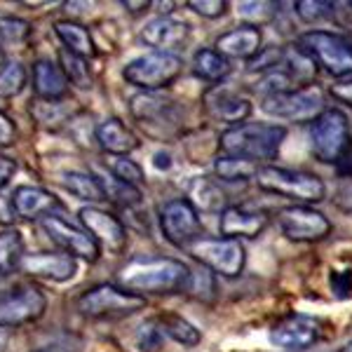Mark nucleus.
Here are the masks:
<instances>
[{
	"instance_id": "1",
	"label": "nucleus",
	"mask_w": 352,
	"mask_h": 352,
	"mask_svg": "<svg viewBox=\"0 0 352 352\" xmlns=\"http://www.w3.org/2000/svg\"><path fill=\"white\" fill-rule=\"evenodd\" d=\"M188 265L167 256L132 258L118 270L120 287L132 294H139V296H144V294L164 296V294L184 292L186 285H188Z\"/></svg>"
},
{
	"instance_id": "2",
	"label": "nucleus",
	"mask_w": 352,
	"mask_h": 352,
	"mask_svg": "<svg viewBox=\"0 0 352 352\" xmlns=\"http://www.w3.org/2000/svg\"><path fill=\"white\" fill-rule=\"evenodd\" d=\"M287 139V127L272 122H244L228 127L219 139V148L226 155L249 162H268L280 155Z\"/></svg>"
},
{
	"instance_id": "3",
	"label": "nucleus",
	"mask_w": 352,
	"mask_h": 352,
	"mask_svg": "<svg viewBox=\"0 0 352 352\" xmlns=\"http://www.w3.org/2000/svg\"><path fill=\"white\" fill-rule=\"evenodd\" d=\"M129 113L139 127L144 129L151 139L157 141H174L181 134L184 124V109L172 96H157V94H136L129 101Z\"/></svg>"
},
{
	"instance_id": "4",
	"label": "nucleus",
	"mask_w": 352,
	"mask_h": 352,
	"mask_svg": "<svg viewBox=\"0 0 352 352\" xmlns=\"http://www.w3.org/2000/svg\"><path fill=\"white\" fill-rule=\"evenodd\" d=\"M256 186L261 190L272 192V195L289 197L303 204L322 202L327 195V186L320 176L310 172H298V169H285L275 164H263L258 167Z\"/></svg>"
},
{
	"instance_id": "5",
	"label": "nucleus",
	"mask_w": 352,
	"mask_h": 352,
	"mask_svg": "<svg viewBox=\"0 0 352 352\" xmlns=\"http://www.w3.org/2000/svg\"><path fill=\"white\" fill-rule=\"evenodd\" d=\"M350 120L343 111L327 109L317 120L310 122V148L320 162L340 164L350 155Z\"/></svg>"
},
{
	"instance_id": "6",
	"label": "nucleus",
	"mask_w": 352,
	"mask_h": 352,
	"mask_svg": "<svg viewBox=\"0 0 352 352\" xmlns=\"http://www.w3.org/2000/svg\"><path fill=\"white\" fill-rule=\"evenodd\" d=\"M76 308L89 320H120L144 310L146 298L127 292L120 285H96L78 296Z\"/></svg>"
},
{
	"instance_id": "7",
	"label": "nucleus",
	"mask_w": 352,
	"mask_h": 352,
	"mask_svg": "<svg viewBox=\"0 0 352 352\" xmlns=\"http://www.w3.org/2000/svg\"><path fill=\"white\" fill-rule=\"evenodd\" d=\"M296 45L317 66L324 68L329 76L338 80L352 78V45L345 36L315 28V31L303 33Z\"/></svg>"
},
{
	"instance_id": "8",
	"label": "nucleus",
	"mask_w": 352,
	"mask_h": 352,
	"mask_svg": "<svg viewBox=\"0 0 352 352\" xmlns=\"http://www.w3.org/2000/svg\"><path fill=\"white\" fill-rule=\"evenodd\" d=\"M261 109L272 118H285L289 122H312L327 111V92L317 85L296 87L263 96Z\"/></svg>"
},
{
	"instance_id": "9",
	"label": "nucleus",
	"mask_w": 352,
	"mask_h": 352,
	"mask_svg": "<svg viewBox=\"0 0 352 352\" xmlns=\"http://www.w3.org/2000/svg\"><path fill=\"white\" fill-rule=\"evenodd\" d=\"M190 256L197 261V265L212 270L221 277H240L247 263V252L240 240L230 237H200L188 247Z\"/></svg>"
},
{
	"instance_id": "10",
	"label": "nucleus",
	"mask_w": 352,
	"mask_h": 352,
	"mask_svg": "<svg viewBox=\"0 0 352 352\" xmlns=\"http://www.w3.org/2000/svg\"><path fill=\"white\" fill-rule=\"evenodd\" d=\"M181 71H184V61H181L179 54L151 52L129 61L122 68V78L134 87L153 92V89L169 87L181 76Z\"/></svg>"
},
{
	"instance_id": "11",
	"label": "nucleus",
	"mask_w": 352,
	"mask_h": 352,
	"mask_svg": "<svg viewBox=\"0 0 352 352\" xmlns=\"http://www.w3.org/2000/svg\"><path fill=\"white\" fill-rule=\"evenodd\" d=\"M47 310V296L36 285H19L0 292V327L16 329L38 322Z\"/></svg>"
},
{
	"instance_id": "12",
	"label": "nucleus",
	"mask_w": 352,
	"mask_h": 352,
	"mask_svg": "<svg viewBox=\"0 0 352 352\" xmlns=\"http://www.w3.org/2000/svg\"><path fill=\"white\" fill-rule=\"evenodd\" d=\"M160 230L169 244L188 249L192 242H197L202 237L200 212L186 197L169 200L160 209Z\"/></svg>"
},
{
	"instance_id": "13",
	"label": "nucleus",
	"mask_w": 352,
	"mask_h": 352,
	"mask_svg": "<svg viewBox=\"0 0 352 352\" xmlns=\"http://www.w3.org/2000/svg\"><path fill=\"white\" fill-rule=\"evenodd\" d=\"M277 223L287 240L312 244L329 237L331 232V221L324 214L312 209L310 204H294V207H285L277 214Z\"/></svg>"
},
{
	"instance_id": "14",
	"label": "nucleus",
	"mask_w": 352,
	"mask_h": 352,
	"mask_svg": "<svg viewBox=\"0 0 352 352\" xmlns=\"http://www.w3.org/2000/svg\"><path fill=\"white\" fill-rule=\"evenodd\" d=\"M78 219H80L85 232L99 244L101 252H124V247H127V228L113 212H106L101 207H82Z\"/></svg>"
},
{
	"instance_id": "15",
	"label": "nucleus",
	"mask_w": 352,
	"mask_h": 352,
	"mask_svg": "<svg viewBox=\"0 0 352 352\" xmlns=\"http://www.w3.org/2000/svg\"><path fill=\"white\" fill-rule=\"evenodd\" d=\"M202 106L209 118L228 122L230 127L244 124L254 111L252 101H249L240 89L230 87V85H226V82H219V85H214L212 89H207L202 96Z\"/></svg>"
},
{
	"instance_id": "16",
	"label": "nucleus",
	"mask_w": 352,
	"mask_h": 352,
	"mask_svg": "<svg viewBox=\"0 0 352 352\" xmlns=\"http://www.w3.org/2000/svg\"><path fill=\"white\" fill-rule=\"evenodd\" d=\"M41 226H43L45 235H47L61 252L68 254V256L82 258L85 263H96V261H99V256H101L99 244H96L85 230L73 228V226L66 223L61 217L43 219Z\"/></svg>"
},
{
	"instance_id": "17",
	"label": "nucleus",
	"mask_w": 352,
	"mask_h": 352,
	"mask_svg": "<svg viewBox=\"0 0 352 352\" xmlns=\"http://www.w3.org/2000/svg\"><path fill=\"white\" fill-rule=\"evenodd\" d=\"M322 336V329L320 322L310 315H287L285 320H280L275 327L270 329V343L275 348L289 350V352H300V350H308L312 345L320 340Z\"/></svg>"
},
{
	"instance_id": "18",
	"label": "nucleus",
	"mask_w": 352,
	"mask_h": 352,
	"mask_svg": "<svg viewBox=\"0 0 352 352\" xmlns=\"http://www.w3.org/2000/svg\"><path fill=\"white\" fill-rule=\"evenodd\" d=\"M19 270L26 272L33 280L68 282L76 277L78 263H76V258L68 256L64 252H31V254H24Z\"/></svg>"
},
{
	"instance_id": "19",
	"label": "nucleus",
	"mask_w": 352,
	"mask_h": 352,
	"mask_svg": "<svg viewBox=\"0 0 352 352\" xmlns=\"http://www.w3.org/2000/svg\"><path fill=\"white\" fill-rule=\"evenodd\" d=\"M190 38V26L174 16H155L141 28L139 41L146 47H153L155 52L174 54V50L186 47Z\"/></svg>"
},
{
	"instance_id": "20",
	"label": "nucleus",
	"mask_w": 352,
	"mask_h": 352,
	"mask_svg": "<svg viewBox=\"0 0 352 352\" xmlns=\"http://www.w3.org/2000/svg\"><path fill=\"white\" fill-rule=\"evenodd\" d=\"M12 207L16 217L24 221H43L47 217H59V212H64V202L54 192L38 188V186H19L12 192Z\"/></svg>"
},
{
	"instance_id": "21",
	"label": "nucleus",
	"mask_w": 352,
	"mask_h": 352,
	"mask_svg": "<svg viewBox=\"0 0 352 352\" xmlns=\"http://www.w3.org/2000/svg\"><path fill=\"white\" fill-rule=\"evenodd\" d=\"M263 47V33L256 24H242L217 38V50L226 59H254Z\"/></svg>"
},
{
	"instance_id": "22",
	"label": "nucleus",
	"mask_w": 352,
	"mask_h": 352,
	"mask_svg": "<svg viewBox=\"0 0 352 352\" xmlns=\"http://www.w3.org/2000/svg\"><path fill=\"white\" fill-rule=\"evenodd\" d=\"M268 214L249 212V209L232 207V204L219 219L221 232H223V237H230V240H254L268 228Z\"/></svg>"
},
{
	"instance_id": "23",
	"label": "nucleus",
	"mask_w": 352,
	"mask_h": 352,
	"mask_svg": "<svg viewBox=\"0 0 352 352\" xmlns=\"http://www.w3.org/2000/svg\"><path fill=\"white\" fill-rule=\"evenodd\" d=\"M94 136L96 144L101 146V151H106L109 155L116 157H127L129 153H134L141 146L139 136L120 118H109V120L99 122L94 129Z\"/></svg>"
},
{
	"instance_id": "24",
	"label": "nucleus",
	"mask_w": 352,
	"mask_h": 352,
	"mask_svg": "<svg viewBox=\"0 0 352 352\" xmlns=\"http://www.w3.org/2000/svg\"><path fill=\"white\" fill-rule=\"evenodd\" d=\"M31 85L38 99L61 101L68 94V78L59 64L50 59H38L31 66Z\"/></svg>"
},
{
	"instance_id": "25",
	"label": "nucleus",
	"mask_w": 352,
	"mask_h": 352,
	"mask_svg": "<svg viewBox=\"0 0 352 352\" xmlns=\"http://www.w3.org/2000/svg\"><path fill=\"white\" fill-rule=\"evenodd\" d=\"M190 204L197 212H207V214H223L228 204V195L226 190L217 184V179H209V176H197L190 181Z\"/></svg>"
},
{
	"instance_id": "26",
	"label": "nucleus",
	"mask_w": 352,
	"mask_h": 352,
	"mask_svg": "<svg viewBox=\"0 0 352 352\" xmlns=\"http://www.w3.org/2000/svg\"><path fill=\"white\" fill-rule=\"evenodd\" d=\"M54 33L59 38V43L64 45L66 52L78 54L82 59H94L96 56V45L92 41V33L87 31L82 24L78 21H56Z\"/></svg>"
},
{
	"instance_id": "27",
	"label": "nucleus",
	"mask_w": 352,
	"mask_h": 352,
	"mask_svg": "<svg viewBox=\"0 0 352 352\" xmlns=\"http://www.w3.org/2000/svg\"><path fill=\"white\" fill-rule=\"evenodd\" d=\"M192 73L202 80L219 85L230 76V59L219 54L214 47H202L192 56Z\"/></svg>"
},
{
	"instance_id": "28",
	"label": "nucleus",
	"mask_w": 352,
	"mask_h": 352,
	"mask_svg": "<svg viewBox=\"0 0 352 352\" xmlns=\"http://www.w3.org/2000/svg\"><path fill=\"white\" fill-rule=\"evenodd\" d=\"M157 329L164 333V336H169L176 343L186 345V348H195L197 343L202 340V333L197 327H192L186 317L176 315V312H160L157 315Z\"/></svg>"
},
{
	"instance_id": "29",
	"label": "nucleus",
	"mask_w": 352,
	"mask_h": 352,
	"mask_svg": "<svg viewBox=\"0 0 352 352\" xmlns=\"http://www.w3.org/2000/svg\"><path fill=\"white\" fill-rule=\"evenodd\" d=\"M28 111H31L33 120H36L38 124H43V127H47V129H56V127H61V124H64L73 113H78L80 109L73 106V104H66L64 99L61 101L36 99L31 106H28Z\"/></svg>"
},
{
	"instance_id": "30",
	"label": "nucleus",
	"mask_w": 352,
	"mask_h": 352,
	"mask_svg": "<svg viewBox=\"0 0 352 352\" xmlns=\"http://www.w3.org/2000/svg\"><path fill=\"white\" fill-rule=\"evenodd\" d=\"M24 254L26 252L19 230L14 228L0 230V277H10L12 272L19 270Z\"/></svg>"
},
{
	"instance_id": "31",
	"label": "nucleus",
	"mask_w": 352,
	"mask_h": 352,
	"mask_svg": "<svg viewBox=\"0 0 352 352\" xmlns=\"http://www.w3.org/2000/svg\"><path fill=\"white\" fill-rule=\"evenodd\" d=\"M64 186L68 192L80 197L85 202H106V192L101 186L99 176L89 172H68L64 176Z\"/></svg>"
},
{
	"instance_id": "32",
	"label": "nucleus",
	"mask_w": 352,
	"mask_h": 352,
	"mask_svg": "<svg viewBox=\"0 0 352 352\" xmlns=\"http://www.w3.org/2000/svg\"><path fill=\"white\" fill-rule=\"evenodd\" d=\"M214 174L221 181H247V179H256L258 174V164L242 160V157H232V155H221L214 160Z\"/></svg>"
},
{
	"instance_id": "33",
	"label": "nucleus",
	"mask_w": 352,
	"mask_h": 352,
	"mask_svg": "<svg viewBox=\"0 0 352 352\" xmlns=\"http://www.w3.org/2000/svg\"><path fill=\"white\" fill-rule=\"evenodd\" d=\"M101 181V186H104V192H106V200L118 204V207H136V204H141V200H144V195H141L139 188H132V186L122 184V181H118L113 174H96Z\"/></svg>"
},
{
	"instance_id": "34",
	"label": "nucleus",
	"mask_w": 352,
	"mask_h": 352,
	"mask_svg": "<svg viewBox=\"0 0 352 352\" xmlns=\"http://www.w3.org/2000/svg\"><path fill=\"white\" fill-rule=\"evenodd\" d=\"M31 38V24L19 16H0V47H24Z\"/></svg>"
},
{
	"instance_id": "35",
	"label": "nucleus",
	"mask_w": 352,
	"mask_h": 352,
	"mask_svg": "<svg viewBox=\"0 0 352 352\" xmlns=\"http://www.w3.org/2000/svg\"><path fill=\"white\" fill-rule=\"evenodd\" d=\"M59 61H61L59 66H61V71H64V76L68 78V82L78 85V87H82V89L92 87V71H89L87 59H82V56L61 50Z\"/></svg>"
},
{
	"instance_id": "36",
	"label": "nucleus",
	"mask_w": 352,
	"mask_h": 352,
	"mask_svg": "<svg viewBox=\"0 0 352 352\" xmlns=\"http://www.w3.org/2000/svg\"><path fill=\"white\" fill-rule=\"evenodd\" d=\"M294 10L308 24L336 21V3H329V0H298L294 3Z\"/></svg>"
},
{
	"instance_id": "37",
	"label": "nucleus",
	"mask_w": 352,
	"mask_h": 352,
	"mask_svg": "<svg viewBox=\"0 0 352 352\" xmlns=\"http://www.w3.org/2000/svg\"><path fill=\"white\" fill-rule=\"evenodd\" d=\"M28 73L19 61H10L0 68V96L3 99H12V96L21 94L26 87Z\"/></svg>"
},
{
	"instance_id": "38",
	"label": "nucleus",
	"mask_w": 352,
	"mask_h": 352,
	"mask_svg": "<svg viewBox=\"0 0 352 352\" xmlns=\"http://www.w3.org/2000/svg\"><path fill=\"white\" fill-rule=\"evenodd\" d=\"M184 292H188L192 298L204 300V303H212V298L217 296V282H214V272L197 265V270H190L188 285Z\"/></svg>"
},
{
	"instance_id": "39",
	"label": "nucleus",
	"mask_w": 352,
	"mask_h": 352,
	"mask_svg": "<svg viewBox=\"0 0 352 352\" xmlns=\"http://www.w3.org/2000/svg\"><path fill=\"white\" fill-rule=\"evenodd\" d=\"M111 174L116 176L118 181H122V184L132 186V188H139L146 181L141 164H136L134 160H129V157H116V160L111 162Z\"/></svg>"
},
{
	"instance_id": "40",
	"label": "nucleus",
	"mask_w": 352,
	"mask_h": 352,
	"mask_svg": "<svg viewBox=\"0 0 352 352\" xmlns=\"http://www.w3.org/2000/svg\"><path fill=\"white\" fill-rule=\"evenodd\" d=\"M195 14L207 16V19H217V16H223L228 12V3L226 0H190L186 3Z\"/></svg>"
},
{
	"instance_id": "41",
	"label": "nucleus",
	"mask_w": 352,
	"mask_h": 352,
	"mask_svg": "<svg viewBox=\"0 0 352 352\" xmlns=\"http://www.w3.org/2000/svg\"><path fill=\"white\" fill-rule=\"evenodd\" d=\"M31 352H85V340L80 336H64L50 340V343H45Z\"/></svg>"
},
{
	"instance_id": "42",
	"label": "nucleus",
	"mask_w": 352,
	"mask_h": 352,
	"mask_svg": "<svg viewBox=\"0 0 352 352\" xmlns=\"http://www.w3.org/2000/svg\"><path fill=\"white\" fill-rule=\"evenodd\" d=\"M162 336H164V333L157 329V324H153V322H151V327L141 333V340H139L141 352H157L162 348Z\"/></svg>"
},
{
	"instance_id": "43",
	"label": "nucleus",
	"mask_w": 352,
	"mask_h": 352,
	"mask_svg": "<svg viewBox=\"0 0 352 352\" xmlns=\"http://www.w3.org/2000/svg\"><path fill=\"white\" fill-rule=\"evenodd\" d=\"M16 136H19V132H16L14 120L5 111H0V148L12 146L16 141Z\"/></svg>"
},
{
	"instance_id": "44",
	"label": "nucleus",
	"mask_w": 352,
	"mask_h": 352,
	"mask_svg": "<svg viewBox=\"0 0 352 352\" xmlns=\"http://www.w3.org/2000/svg\"><path fill=\"white\" fill-rule=\"evenodd\" d=\"M14 174H16V160L0 153V190L14 179Z\"/></svg>"
},
{
	"instance_id": "45",
	"label": "nucleus",
	"mask_w": 352,
	"mask_h": 352,
	"mask_svg": "<svg viewBox=\"0 0 352 352\" xmlns=\"http://www.w3.org/2000/svg\"><path fill=\"white\" fill-rule=\"evenodd\" d=\"M240 12H242L244 16H252V19L256 21L261 14L275 12V3H242Z\"/></svg>"
},
{
	"instance_id": "46",
	"label": "nucleus",
	"mask_w": 352,
	"mask_h": 352,
	"mask_svg": "<svg viewBox=\"0 0 352 352\" xmlns=\"http://www.w3.org/2000/svg\"><path fill=\"white\" fill-rule=\"evenodd\" d=\"M333 96H336L338 101H343V104L352 106V78H348V80H340L336 85H331V89H329Z\"/></svg>"
},
{
	"instance_id": "47",
	"label": "nucleus",
	"mask_w": 352,
	"mask_h": 352,
	"mask_svg": "<svg viewBox=\"0 0 352 352\" xmlns=\"http://www.w3.org/2000/svg\"><path fill=\"white\" fill-rule=\"evenodd\" d=\"M127 12H132V14H139V12H146V10L151 8V0H141V3H132V0H124V3H120Z\"/></svg>"
},
{
	"instance_id": "48",
	"label": "nucleus",
	"mask_w": 352,
	"mask_h": 352,
	"mask_svg": "<svg viewBox=\"0 0 352 352\" xmlns=\"http://www.w3.org/2000/svg\"><path fill=\"white\" fill-rule=\"evenodd\" d=\"M10 343V336H8V329L0 327V352H5V348H8Z\"/></svg>"
},
{
	"instance_id": "49",
	"label": "nucleus",
	"mask_w": 352,
	"mask_h": 352,
	"mask_svg": "<svg viewBox=\"0 0 352 352\" xmlns=\"http://www.w3.org/2000/svg\"><path fill=\"white\" fill-rule=\"evenodd\" d=\"M345 26V38H348V43L352 45V21L350 24H343Z\"/></svg>"
},
{
	"instance_id": "50",
	"label": "nucleus",
	"mask_w": 352,
	"mask_h": 352,
	"mask_svg": "<svg viewBox=\"0 0 352 352\" xmlns=\"http://www.w3.org/2000/svg\"><path fill=\"white\" fill-rule=\"evenodd\" d=\"M338 352H352V340H350V343H345Z\"/></svg>"
},
{
	"instance_id": "51",
	"label": "nucleus",
	"mask_w": 352,
	"mask_h": 352,
	"mask_svg": "<svg viewBox=\"0 0 352 352\" xmlns=\"http://www.w3.org/2000/svg\"><path fill=\"white\" fill-rule=\"evenodd\" d=\"M3 66H5V50L0 47V68H3Z\"/></svg>"
},
{
	"instance_id": "52",
	"label": "nucleus",
	"mask_w": 352,
	"mask_h": 352,
	"mask_svg": "<svg viewBox=\"0 0 352 352\" xmlns=\"http://www.w3.org/2000/svg\"><path fill=\"white\" fill-rule=\"evenodd\" d=\"M348 5H350V10H352V3H348Z\"/></svg>"
}]
</instances>
